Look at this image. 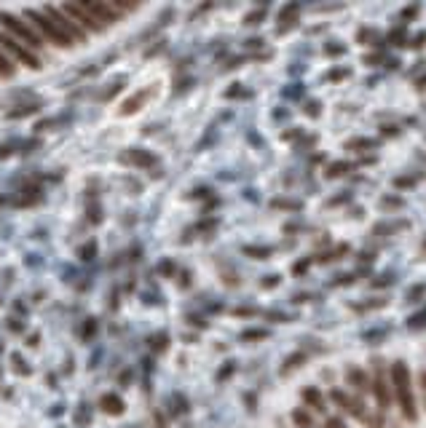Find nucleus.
<instances>
[{"instance_id":"f257e3e1","label":"nucleus","mask_w":426,"mask_h":428,"mask_svg":"<svg viewBox=\"0 0 426 428\" xmlns=\"http://www.w3.org/2000/svg\"><path fill=\"white\" fill-rule=\"evenodd\" d=\"M391 386H394V396H397V404L402 409L405 420H416L418 418V409H416V399H413V383H410V369L405 362H394L391 367Z\"/></svg>"},{"instance_id":"f03ea898","label":"nucleus","mask_w":426,"mask_h":428,"mask_svg":"<svg viewBox=\"0 0 426 428\" xmlns=\"http://www.w3.org/2000/svg\"><path fill=\"white\" fill-rule=\"evenodd\" d=\"M24 19L33 21V24L41 30V35L46 38V41L57 43V46H70V43H73L67 35H64V32H62L60 27L54 24V21L43 14V11H33V8H27V11H24Z\"/></svg>"},{"instance_id":"7ed1b4c3","label":"nucleus","mask_w":426,"mask_h":428,"mask_svg":"<svg viewBox=\"0 0 426 428\" xmlns=\"http://www.w3.org/2000/svg\"><path fill=\"white\" fill-rule=\"evenodd\" d=\"M0 21H3V27L11 32V38L17 35V41L24 43V46H33V48H38L41 46V41H38V35L24 24L21 19H17V17H11V14H3L0 17Z\"/></svg>"},{"instance_id":"20e7f679","label":"nucleus","mask_w":426,"mask_h":428,"mask_svg":"<svg viewBox=\"0 0 426 428\" xmlns=\"http://www.w3.org/2000/svg\"><path fill=\"white\" fill-rule=\"evenodd\" d=\"M0 48H3V51H8V54H11L14 59H19L21 64L33 67V70H38V67H41L38 57H35V54H30V51H27V46H21L17 38H11V35H6V32H0Z\"/></svg>"},{"instance_id":"39448f33","label":"nucleus","mask_w":426,"mask_h":428,"mask_svg":"<svg viewBox=\"0 0 426 428\" xmlns=\"http://www.w3.org/2000/svg\"><path fill=\"white\" fill-rule=\"evenodd\" d=\"M373 369H375V378H373V393H375V399H378V407L381 409L391 407V396H389V383H386L384 364L375 359V362H373Z\"/></svg>"},{"instance_id":"423d86ee","label":"nucleus","mask_w":426,"mask_h":428,"mask_svg":"<svg viewBox=\"0 0 426 428\" xmlns=\"http://www.w3.org/2000/svg\"><path fill=\"white\" fill-rule=\"evenodd\" d=\"M330 396H332V402H335V404H341V407H344L346 412L357 415L360 420H367V415H370V412H367L365 404H362L360 399H354V396H348V393H344L341 388H332V391H330Z\"/></svg>"},{"instance_id":"0eeeda50","label":"nucleus","mask_w":426,"mask_h":428,"mask_svg":"<svg viewBox=\"0 0 426 428\" xmlns=\"http://www.w3.org/2000/svg\"><path fill=\"white\" fill-rule=\"evenodd\" d=\"M83 6H86V11H89L94 19L100 21V24H113V21L121 19L113 3H83Z\"/></svg>"},{"instance_id":"6e6552de","label":"nucleus","mask_w":426,"mask_h":428,"mask_svg":"<svg viewBox=\"0 0 426 428\" xmlns=\"http://www.w3.org/2000/svg\"><path fill=\"white\" fill-rule=\"evenodd\" d=\"M123 163H132V166H140V169H150L156 163V156L145 153V150H126L121 156Z\"/></svg>"},{"instance_id":"1a4fd4ad","label":"nucleus","mask_w":426,"mask_h":428,"mask_svg":"<svg viewBox=\"0 0 426 428\" xmlns=\"http://www.w3.org/2000/svg\"><path fill=\"white\" fill-rule=\"evenodd\" d=\"M346 380H348L351 386L357 388L360 393H365L367 388H370V380H367V375L362 372V369H357V367H348V369H346Z\"/></svg>"},{"instance_id":"9d476101","label":"nucleus","mask_w":426,"mask_h":428,"mask_svg":"<svg viewBox=\"0 0 426 428\" xmlns=\"http://www.w3.org/2000/svg\"><path fill=\"white\" fill-rule=\"evenodd\" d=\"M407 220H391V223H375L373 227V233H381V236H389V233H400V230H405L407 227Z\"/></svg>"},{"instance_id":"9b49d317","label":"nucleus","mask_w":426,"mask_h":428,"mask_svg":"<svg viewBox=\"0 0 426 428\" xmlns=\"http://www.w3.org/2000/svg\"><path fill=\"white\" fill-rule=\"evenodd\" d=\"M303 402L308 404V407L325 412V399H322V393H319L317 388H303Z\"/></svg>"},{"instance_id":"f8f14e48","label":"nucleus","mask_w":426,"mask_h":428,"mask_svg":"<svg viewBox=\"0 0 426 428\" xmlns=\"http://www.w3.org/2000/svg\"><path fill=\"white\" fill-rule=\"evenodd\" d=\"M150 97V91H140V94H134L132 100H126V104L121 107V115H129V113H134V110H140L142 102Z\"/></svg>"},{"instance_id":"ddd939ff","label":"nucleus","mask_w":426,"mask_h":428,"mask_svg":"<svg viewBox=\"0 0 426 428\" xmlns=\"http://www.w3.org/2000/svg\"><path fill=\"white\" fill-rule=\"evenodd\" d=\"M102 409H105V412H113V415H121L123 402L118 396H110V393H107V396H102Z\"/></svg>"},{"instance_id":"4468645a","label":"nucleus","mask_w":426,"mask_h":428,"mask_svg":"<svg viewBox=\"0 0 426 428\" xmlns=\"http://www.w3.org/2000/svg\"><path fill=\"white\" fill-rule=\"evenodd\" d=\"M348 169H351V163L338 161V163H332V166L327 169V171H325V177H330V180H332V177H341V174H346Z\"/></svg>"},{"instance_id":"2eb2a0df","label":"nucleus","mask_w":426,"mask_h":428,"mask_svg":"<svg viewBox=\"0 0 426 428\" xmlns=\"http://www.w3.org/2000/svg\"><path fill=\"white\" fill-rule=\"evenodd\" d=\"M249 257H255V260H265V257H271V249L268 246H247L244 249Z\"/></svg>"},{"instance_id":"dca6fc26","label":"nucleus","mask_w":426,"mask_h":428,"mask_svg":"<svg viewBox=\"0 0 426 428\" xmlns=\"http://www.w3.org/2000/svg\"><path fill=\"white\" fill-rule=\"evenodd\" d=\"M303 359H305V353H295V356H290V359H287V364L282 367V375H287L290 369L301 367V364H303Z\"/></svg>"},{"instance_id":"f3484780","label":"nucleus","mask_w":426,"mask_h":428,"mask_svg":"<svg viewBox=\"0 0 426 428\" xmlns=\"http://www.w3.org/2000/svg\"><path fill=\"white\" fill-rule=\"evenodd\" d=\"M292 420H295L301 428H311V418H308L305 409H295V412H292Z\"/></svg>"},{"instance_id":"a211bd4d","label":"nucleus","mask_w":426,"mask_h":428,"mask_svg":"<svg viewBox=\"0 0 426 428\" xmlns=\"http://www.w3.org/2000/svg\"><path fill=\"white\" fill-rule=\"evenodd\" d=\"M271 206H274V209H301V201H292V198H274Z\"/></svg>"},{"instance_id":"6ab92c4d","label":"nucleus","mask_w":426,"mask_h":428,"mask_svg":"<svg viewBox=\"0 0 426 428\" xmlns=\"http://www.w3.org/2000/svg\"><path fill=\"white\" fill-rule=\"evenodd\" d=\"M0 75L3 78H11L14 75V64H11V59L6 54H0Z\"/></svg>"},{"instance_id":"aec40b11","label":"nucleus","mask_w":426,"mask_h":428,"mask_svg":"<svg viewBox=\"0 0 426 428\" xmlns=\"http://www.w3.org/2000/svg\"><path fill=\"white\" fill-rule=\"evenodd\" d=\"M407 326H413V329H416V326H426V308L424 310H418V313H413Z\"/></svg>"},{"instance_id":"412c9836","label":"nucleus","mask_w":426,"mask_h":428,"mask_svg":"<svg viewBox=\"0 0 426 428\" xmlns=\"http://www.w3.org/2000/svg\"><path fill=\"white\" fill-rule=\"evenodd\" d=\"M346 249H348V246L346 244H341L338 246V249H332V252H327L325 257H322V263H330V260H341V257H344V252Z\"/></svg>"},{"instance_id":"4be33fe9","label":"nucleus","mask_w":426,"mask_h":428,"mask_svg":"<svg viewBox=\"0 0 426 428\" xmlns=\"http://www.w3.org/2000/svg\"><path fill=\"white\" fill-rule=\"evenodd\" d=\"M426 295V284H416L407 289V300H418V297H424Z\"/></svg>"},{"instance_id":"5701e85b","label":"nucleus","mask_w":426,"mask_h":428,"mask_svg":"<svg viewBox=\"0 0 426 428\" xmlns=\"http://www.w3.org/2000/svg\"><path fill=\"white\" fill-rule=\"evenodd\" d=\"M242 337L244 340H263V337H268V332L265 329H247Z\"/></svg>"},{"instance_id":"b1692460","label":"nucleus","mask_w":426,"mask_h":428,"mask_svg":"<svg viewBox=\"0 0 426 428\" xmlns=\"http://www.w3.org/2000/svg\"><path fill=\"white\" fill-rule=\"evenodd\" d=\"M357 281V273H344L341 279H332V286H348Z\"/></svg>"},{"instance_id":"393cba45","label":"nucleus","mask_w":426,"mask_h":428,"mask_svg":"<svg viewBox=\"0 0 426 428\" xmlns=\"http://www.w3.org/2000/svg\"><path fill=\"white\" fill-rule=\"evenodd\" d=\"M375 142H370V140H351V142L346 145L348 150H367V147H373Z\"/></svg>"},{"instance_id":"a878e982","label":"nucleus","mask_w":426,"mask_h":428,"mask_svg":"<svg viewBox=\"0 0 426 428\" xmlns=\"http://www.w3.org/2000/svg\"><path fill=\"white\" fill-rule=\"evenodd\" d=\"M344 78H348V70H330L327 73V81H344Z\"/></svg>"},{"instance_id":"bb28decb","label":"nucleus","mask_w":426,"mask_h":428,"mask_svg":"<svg viewBox=\"0 0 426 428\" xmlns=\"http://www.w3.org/2000/svg\"><path fill=\"white\" fill-rule=\"evenodd\" d=\"M418 183V177H397L394 180V187H410V185Z\"/></svg>"},{"instance_id":"cd10ccee","label":"nucleus","mask_w":426,"mask_h":428,"mask_svg":"<svg viewBox=\"0 0 426 428\" xmlns=\"http://www.w3.org/2000/svg\"><path fill=\"white\" fill-rule=\"evenodd\" d=\"M416 14H418V6H407L405 11H402V17H400V19H402V21H413V17H416Z\"/></svg>"},{"instance_id":"c85d7f7f","label":"nucleus","mask_w":426,"mask_h":428,"mask_svg":"<svg viewBox=\"0 0 426 428\" xmlns=\"http://www.w3.org/2000/svg\"><path fill=\"white\" fill-rule=\"evenodd\" d=\"M381 206H384V209H400V206H402V198H384Z\"/></svg>"},{"instance_id":"c756f323","label":"nucleus","mask_w":426,"mask_h":428,"mask_svg":"<svg viewBox=\"0 0 426 428\" xmlns=\"http://www.w3.org/2000/svg\"><path fill=\"white\" fill-rule=\"evenodd\" d=\"M311 263H314V257H308V260H301V263H298V266L292 268V273H303L305 268L311 266Z\"/></svg>"},{"instance_id":"7c9ffc66","label":"nucleus","mask_w":426,"mask_h":428,"mask_svg":"<svg viewBox=\"0 0 426 428\" xmlns=\"http://www.w3.org/2000/svg\"><path fill=\"white\" fill-rule=\"evenodd\" d=\"M402 41H405V32H402V30H394V32L389 35V43H402Z\"/></svg>"},{"instance_id":"2f4dec72","label":"nucleus","mask_w":426,"mask_h":428,"mask_svg":"<svg viewBox=\"0 0 426 428\" xmlns=\"http://www.w3.org/2000/svg\"><path fill=\"white\" fill-rule=\"evenodd\" d=\"M325 428H346L341 418H327V426Z\"/></svg>"},{"instance_id":"473e14b6","label":"nucleus","mask_w":426,"mask_h":428,"mask_svg":"<svg viewBox=\"0 0 426 428\" xmlns=\"http://www.w3.org/2000/svg\"><path fill=\"white\" fill-rule=\"evenodd\" d=\"M344 201H348V193H344V196H335V198H330V201H327V206H338V204H344Z\"/></svg>"},{"instance_id":"72a5a7b5","label":"nucleus","mask_w":426,"mask_h":428,"mask_svg":"<svg viewBox=\"0 0 426 428\" xmlns=\"http://www.w3.org/2000/svg\"><path fill=\"white\" fill-rule=\"evenodd\" d=\"M325 51H327V54H338V57H341V54H344L346 48H344V46H332V43H330V46H327Z\"/></svg>"},{"instance_id":"f704fd0d","label":"nucleus","mask_w":426,"mask_h":428,"mask_svg":"<svg viewBox=\"0 0 426 428\" xmlns=\"http://www.w3.org/2000/svg\"><path fill=\"white\" fill-rule=\"evenodd\" d=\"M391 284V279H375V281H373V286H389Z\"/></svg>"},{"instance_id":"c9c22d12","label":"nucleus","mask_w":426,"mask_h":428,"mask_svg":"<svg viewBox=\"0 0 426 428\" xmlns=\"http://www.w3.org/2000/svg\"><path fill=\"white\" fill-rule=\"evenodd\" d=\"M279 284V279H276V276H274V279H265L263 281V286H276Z\"/></svg>"},{"instance_id":"e433bc0d","label":"nucleus","mask_w":426,"mask_h":428,"mask_svg":"<svg viewBox=\"0 0 426 428\" xmlns=\"http://www.w3.org/2000/svg\"><path fill=\"white\" fill-rule=\"evenodd\" d=\"M421 386H424V399H426V372H421Z\"/></svg>"}]
</instances>
